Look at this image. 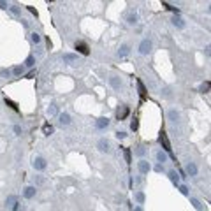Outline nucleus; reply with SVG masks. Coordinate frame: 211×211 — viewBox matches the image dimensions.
<instances>
[{
    "mask_svg": "<svg viewBox=\"0 0 211 211\" xmlns=\"http://www.w3.org/2000/svg\"><path fill=\"white\" fill-rule=\"evenodd\" d=\"M144 153H146V148L137 146V150H135V155H137V157H144Z\"/></svg>",
    "mask_w": 211,
    "mask_h": 211,
    "instance_id": "30",
    "label": "nucleus"
},
{
    "mask_svg": "<svg viewBox=\"0 0 211 211\" xmlns=\"http://www.w3.org/2000/svg\"><path fill=\"white\" fill-rule=\"evenodd\" d=\"M35 192H37V190H35V187L28 185L27 188L23 190V197H25V199H32V197H35Z\"/></svg>",
    "mask_w": 211,
    "mask_h": 211,
    "instance_id": "9",
    "label": "nucleus"
},
{
    "mask_svg": "<svg viewBox=\"0 0 211 211\" xmlns=\"http://www.w3.org/2000/svg\"><path fill=\"white\" fill-rule=\"evenodd\" d=\"M25 65H27L28 69H33V67H35V56H33V55H30V56L25 60Z\"/></svg>",
    "mask_w": 211,
    "mask_h": 211,
    "instance_id": "21",
    "label": "nucleus"
},
{
    "mask_svg": "<svg viewBox=\"0 0 211 211\" xmlns=\"http://www.w3.org/2000/svg\"><path fill=\"white\" fill-rule=\"evenodd\" d=\"M173 25L176 28H181V30H183L185 27H187V23H185V20L181 16H179V14H174L173 16Z\"/></svg>",
    "mask_w": 211,
    "mask_h": 211,
    "instance_id": "6",
    "label": "nucleus"
},
{
    "mask_svg": "<svg viewBox=\"0 0 211 211\" xmlns=\"http://www.w3.org/2000/svg\"><path fill=\"white\" fill-rule=\"evenodd\" d=\"M167 176H169V179H171V181H173V183L178 187V185H179V176H178V173H176V171H169Z\"/></svg>",
    "mask_w": 211,
    "mask_h": 211,
    "instance_id": "18",
    "label": "nucleus"
},
{
    "mask_svg": "<svg viewBox=\"0 0 211 211\" xmlns=\"http://www.w3.org/2000/svg\"><path fill=\"white\" fill-rule=\"evenodd\" d=\"M167 118L171 120L173 123L179 121V111H178V109H169V111H167Z\"/></svg>",
    "mask_w": 211,
    "mask_h": 211,
    "instance_id": "12",
    "label": "nucleus"
},
{
    "mask_svg": "<svg viewBox=\"0 0 211 211\" xmlns=\"http://www.w3.org/2000/svg\"><path fill=\"white\" fill-rule=\"evenodd\" d=\"M9 11H11L14 16H20V14H21V9H20L18 6H9Z\"/></svg>",
    "mask_w": 211,
    "mask_h": 211,
    "instance_id": "26",
    "label": "nucleus"
},
{
    "mask_svg": "<svg viewBox=\"0 0 211 211\" xmlns=\"http://www.w3.org/2000/svg\"><path fill=\"white\" fill-rule=\"evenodd\" d=\"M12 130H14V134H16V135H21V132H23L20 125H14V129H12Z\"/></svg>",
    "mask_w": 211,
    "mask_h": 211,
    "instance_id": "34",
    "label": "nucleus"
},
{
    "mask_svg": "<svg viewBox=\"0 0 211 211\" xmlns=\"http://www.w3.org/2000/svg\"><path fill=\"white\" fill-rule=\"evenodd\" d=\"M185 173L188 174V176H197L199 169H197V165H195L194 162H188L187 164V167H185Z\"/></svg>",
    "mask_w": 211,
    "mask_h": 211,
    "instance_id": "8",
    "label": "nucleus"
},
{
    "mask_svg": "<svg viewBox=\"0 0 211 211\" xmlns=\"http://www.w3.org/2000/svg\"><path fill=\"white\" fill-rule=\"evenodd\" d=\"M190 202H192V204H194V208H195V209H202V204H200V202H199V200H197V199H195V197H190Z\"/></svg>",
    "mask_w": 211,
    "mask_h": 211,
    "instance_id": "27",
    "label": "nucleus"
},
{
    "mask_svg": "<svg viewBox=\"0 0 211 211\" xmlns=\"http://www.w3.org/2000/svg\"><path fill=\"white\" fill-rule=\"evenodd\" d=\"M150 51H152V41H150V39H143L141 44H139V53L141 55H148Z\"/></svg>",
    "mask_w": 211,
    "mask_h": 211,
    "instance_id": "3",
    "label": "nucleus"
},
{
    "mask_svg": "<svg viewBox=\"0 0 211 211\" xmlns=\"http://www.w3.org/2000/svg\"><path fill=\"white\" fill-rule=\"evenodd\" d=\"M62 60H64L65 64L74 65L77 60H79V55H77V53H64V55H62Z\"/></svg>",
    "mask_w": 211,
    "mask_h": 211,
    "instance_id": "4",
    "label": "nucleus"
},
{
    "mask_svg": "<svg viewBox=\"0 0 211 211\" xmlns=\"http://www.w3.org/2000/svg\"><path fill=\"white\" fill-rule=\"evenodd\" d=\"M109 123H111L109 118H99L97 121H95V127H97L99 130H104V129H108L109 127Z\"/></svg>",
    "mask_w": 211,
    "mask_h": 211,
    "instance_id": "11",
    "label": "nucleus"
},
{
    "mask_svg": "<svg viewBox=\"0 0 211 211\" xmlns=\"http://www.w3.org/2000/svg\"><path fill=\"white\" fill-rule=\"evenodd\" d=\"M125 137H127V134H125V132H120V130L116 132V139H118V141H123Z\"/></svg>",
    "mask_w": 211,
    "mask_h": 211,
    "instance_id": "32",
    "label": "nucleus"
},
{
    "mask_svg": "<svg viewBox=\"0 0 211 211\" xmlns=\"http://www.w3.org/2000/svg\"><path fill=\"white\" fill-rule=\"evenodd\" d=\"M76 49H77V53H81V55H85V56H88L90 55V49H88V46L85 42H76Z\"/></svg>",
    "mask_w": 211,
    "mask_h": 211,
    "instance_id": "10",
    "label": "nucleus"
},
{
    "mask_svg": "<svg viewBox=\"0 0 211 211\" xmlns=\"http://www.w3.org/2000/svg\"><path fill=\"white\" fill-rule=\"evenodd\" d=\"M48 114L49 116H55V114H58V108H56V104H51L48 108Z\"/></svg>",
    "mask_w": 211,
    "mask_h": 211,
    "instance_id": "23",
    "label": "nucleus"
},
{
    "mask_svg": "<svg viewBox=\"0 0 211 211\" xmlns=\"http://www.w3.org/2000/svg\"><path fill=\"white\" fill-rule=\"evenodd\" d=\"M23 70H25V69H23L21 65H16V67H14V69L11 70V72L14 74V76H21V74H23Z\"/></svg>",
    "mask_w": 211,
    "mask_h": 211,
    "instance_id": "24",
    "label": "nucleus"
},
{
    "mask_svg": "<svg viewBox=\"0 0 211 211\" xmlns=\"http://www.w3.org/2000/svg\"><path fill=\"white\" fill-rule=\"evenodd\" d=\"M153 169H155L157 173H162V171H164V165H162V164H157V165H155Z\"/></svg>",
    "mask_w": 211,
    "mask_h": 211,
    "instance_id": "35",
    "label": "nucleus"
},
{
    "mask_svg": "<svg viewBox=\"0 0 211 211\" xmlns=\"http://www.w3.org/2000/svg\"><path fill=\"white\" fill-rule=\"evenodd\" d=\"M33 76H35V72H33V70H30V72H28V74H27V77H28V79H32Z\"/></svg>",
    "mask_w": 211,
    "mask_h": 211,
    "instance_id": "39",
    "label": "nucleus"
},
{
    "mask_svg": "<svg viewBox=\"0 0 211 211\" xmlns=\"http://www.w3.org/2000/svg\"><path fill=\"white\" fill-rule=\"evenodd\" d=\"M53 132H55L53 125H44V134H46V135H51Z\"/></svg>",
    "mask_w": 211,
    "mask_h": 211,
    "instance_id": "28",
    "label": "nucleus"
},
{
    "mask_svg": "<svg viewBox=\"0 0 211 211\" xmlns=\"http://www.w3.org/2000/svg\"><path fill=\"white\" fill-rule=\"evenodd\" d=\"M109 85H111V88H114V90H118L120 86H121V79L116 76H113L111 79H109Z\"/></svg>",
    "mask_w": 211,
    "mask_h": 211,
    "instance_id": "16",
    "label": "nucleus"
},
{
    "mask_svg": "<svg viewBox=\"0 0 211 211\" xmlns=\"http://www.w3.org/2000/svg\"><path fill=\"white\" fill-rule=\"evenodd\" d=\"M127 114H129V109H127V106H121V108H118V111H116V116H118L120 120H123Z\"/></svg>",
    "mask_w": 211,
    "mask_h": 211,
    "instance_id": "19",
    "label": "nucleus"
},
{
    "mask_svg": "<svg viewBox=\"0 0 211 211\" xmlns=\"http://www.w3.org/2000/svg\"><path fill=\"white\" fill-rule=\"evenodd\" d=\"M129 53H130V44H121L118 49V56L120 58H125Z\"/></svg>",
    "mask_w": 211,
    "mask_h": 211,
    "instance_id": "13",
    "label": "nucleus"
},
{
    "mask_svg": "<svg viewBox=\"0 0 211 211\" xmlns=\"http://www.w3.org/2000/svg\"><path fill=\"white\" fill-rule=\"evenodd\" d=\"M0 9H9V6H7V2H0Z\"/></svg>",
    "mask_w": 211,
    "mask_h": 211,
    "instance_id": "38",
    "label": "nucleus"
},
{
    "mask_svg": "<svg viewBox=\"0 0 211 211\" xmlns=\"http://www.w3.org/2000/svg\"><path fill=\"white\" fill-rule=\"evenodd\" d=\"M178 187H179V192L183 195H188V187L187 185H178Z\"/></svg>",
    "mask_w": 211,
    "mask_h": 211,
    "instance_id": "31",
    "label": "nucleus"
},
{
    "mask_svg": "<svg viewBox=\"0 0 211 211\" xmlns=\"http://www.w3.org/2000/svg\"><path fill=\"white\" fill-rule=\"evenodd\" d=\"M157 160H158V164H162L164 165V164L169 160V155L164 152V150H160V152H157Z\"/></svg>",
    "mask_w": 211,
    "mask_h": 211,
    "instance_id": "15",
    "label": "nucleus"
},
{
    "mask_svg": "<svg viewBox=\"0 0 211 211\" xmlns=\"http://www.w3.org/2000/svg\"><path fill=\"white\" fill-rule=\"evenodd\" d=\"M137 20H139L137 12H129V14H127V23H129V25H135Z\"/></svg>",
    "mask_w": 211,
    "mask_h": 211,
    "instance_id": "17",
    "label": "nucleus"
},
{
    "mask_svg": "<svg viewBox=\"0 0 211 211\" xmlns=\"http://www.w3.org/2000/svg\"><path fill=\"white\" fill-rule=\"evenodd\" d=\"M30 39H32L33 44H41V41H42L41 33H37V32H32V33H30Z\"/></svg>",
    "mask_w": 211,
    "mask_h": 211,
    "instance_id": "22",
    "label": "nucleus"
},
{
    "mask_svg": "<svg viewBox=\"0 0 211 211\" xmlns=\"http://www.w3.org/2000/svg\"><path fill=\"white\" fill-rule=\"evenodd\" d=\"M158 141H160V144H164V152L165 153H169L171 152V146H169V141H167V137H165V134H160V137H158Z\"/></svg>",
    "mask_w": 211,
    "mask_h": 211,
    "instance_id": "14",
    "label": "nucleus"
},
{
    "mask_svg": "<svg viewBox=\"0 0 211 211\" xmlns=\"http://www.w3.org/2000/svg\"><path fill=\"white\" fill-rule=\"evenodd\" d=\"M58 123L62 125V127H67V125H70V114H69V113H60V114H58Z\"/></svg>",
    "mask_w": 211,
    "mask_h": 211,
    "instance_id": "7",
    "label": "nucleus"
},
{
    "mask_svg": "<svg viewBox=\"0 0 211 211\" xmlns=\"http://www.w3.org/2000/svg\"><path fill=\"white\" fill-rule=\"evenodd\" d=\"M208 90H209V83H202V85H200V92L206 93Z\"/></svg>",
    "mask_w": 211,
    "mask_h": 211,
    "instance_id": "33",
    "label": "nucleus"
},
{
    "mask_svg": "<svg viewBox=\"0 0 211 211\" xmlns=\"http://www.w3.org/2000/svg\"><path fill=\"white\" fill-rule=\"evenodd\" d=\"M134 211H144V209H143V206H139V204H137V206L134 208Z\"/></svg>",
    "mask_w": 211,
    "mask_h": 211,
    "instance_id": "40",
    "label": "nucleus"
},
{
    "mask_svg": "<svg viewBox=\"0 0 211 211\" xmlns=\"http://www.w3.org/2000/svg\"><path fill=\"white\" fill-rule=\"evenodd\" d=\"M162 95H164V97H171V90H169V88H164Z\"/></svg>",
    "mask_w": 211,
    "mask_h": 211,
    "instance_id": "36",
    "label": "nucleus"
},
{
    "mask_svg": "<svg viewBox=\"0 0 211 211\" xmlns=\"http://www.w3.org/2000/svg\"><path fill=\"white\" fill-rule=\"evenodd\" d=\"M134 199H135V202H137V204H144V192H141V190H139V192H135V194H134Z\"/></svg>",
    "mask_w": 211,
    "mask_h": 211,
    "instance_id": "20",
    "label": "nucleus"
},
{
    "mask_svg": "<svg viewBox=\"0 0 211 211\" xmlns=\"http://www.w3.org/2000/svg\"><path fill=\"white\" fill-rule=\"evenodd\" d=\"M97 150L100 153H109L111 152V143H109L108 139H99V143H97Z\"/></svg>",
    "mask_w": 211,
    "mask_h": 211,
    "instance_id": "1",
    "label": "nucleus"
},
{
    "mask_svg": "<svg viewBox=\"0 0 211 211\" xmlns=\"http://www.w3.org/2000/svg\"><path fill=\"white\" fill-rule=\"evenodd\" d=\"M137 169H139L141 174H148L150 171H152V165H150V162H148V160L141 158L139 162H137Z\"/></svg>",
    "mask_w": 211,
    "mask_h": 211,
    "instance_id": "5",
    "label": "nucleus"
},
{
    "mask_svg": "<svg viewBox=\"0 0 211 211\" xmlns=\"http://www.w3.org/2000/svg\"><path fill=\"white\" fill-rule=\"evenodd\" d=\"M16 202H18V200H16V195H9V197H7V200H6V204L11 206V208L16 204Z\"/></svg>",
    "mask_w": 211,
    "mask_h": 211,
    "instance_id": "25",
    "label": "nucleus"
},
{
    "mask_svg": "<svg viewBox=\"0 0 211 211\" xmlns=\"http://www.w3.org/2000/svg\"><path fill=\"white\" fill-rule=\"evenodd\" d=\"M32 167L35 169V171H44V169L48 167V164H46V160H44L42 157H35L32 160Z\"/></svg>",
    "mask_w": 211,
    "mask_h": 211,
    "instance_id": "2",
    "label": "nucleus"
},
{
    "mask_svg": "<svg viewBox=\"0 0 211 211\" xmlns=\"http://www.w3.org/2000/svg\"><path fill=\"white\" fill-rule=\"evenodd\" d=\"M137 125H139V123H137V120H134V121L130 123V129H132V130H135V129H137Z\"/></svg>",
    "mask_w": 211,
    "mask_h": 211,
    "instance_id": "37",
    "label": "nucleus"
},
{
    "mask_svg": "<svg viewBox=\"0 0 211 211\" xmlns=\"http://www.w3.org/2000/svg\"><path fill=\"white\" fill-rule=\"evenodd\" d=\"M0 76H2V77H11L12 76L11 69H0Z\"/></svg>",
    "mask_w": 211,
    "mask_h": 211,
    "instance_id": "29",
    "label": "nucleus"
}]
</instances>
